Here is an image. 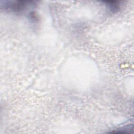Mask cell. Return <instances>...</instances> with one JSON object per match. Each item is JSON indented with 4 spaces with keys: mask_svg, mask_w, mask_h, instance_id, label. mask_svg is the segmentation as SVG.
<instances>
[{
    "mask_svg": "<svg viewBox=\"0 0 134 134\" xmlns=\"http://www.w3.org/2000/svg\"><path fill=\"white\" fill-rule=\"evenodd\" d=\"M35 2L34 1H6L1 4V7L5 9L11 10L14 12H19L26 8L29 5L32 6Z\"/></svg>",
    "mask_w": 134,
    "mask_h": 134,
    "instance_id": "obj_1",
    "label": "cell"
},
{
    "mask_svg": "<svg viewBox=\"0 0 134 134\" xmlns=\"http://www.w3.org/2000/svg\"><path fill=\"white\" fill-rule=\"evenodd\" d=\"M105 5L109 8V9L113 12H117L119 9V4L118 2L114 1H104Z\"/></svg>",
    "mask_w": 134,
    "mask_h": 134,
    "instance_id": "obj_2",
    "label": "cell"
}]
</instances>
